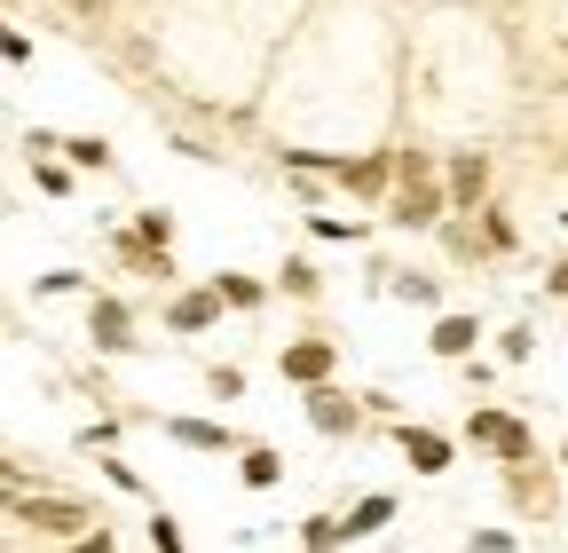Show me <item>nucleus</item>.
<instances>
[{
	"mask_svg": "<svg viewBox=\"0 0 568 553\" xmlns=\"http://www.w3.org/2000/svg\"><path fill=\"white\" fill-rule=\"evenodd\" d=\"M395 514H403V499H395V491H364V499H355V506L339 514V530H347V545H355V537L395 530Z\"/></svg>",
	"mask_w": 568,
	"mask_h": 553,
	"instance_id": "nucleus-14",
	"label": "nucleus"
},
{
	"mask_svg": "<svg viewBox=\"0 0 568 553\" xmlns=\"http://www.w3.org/2000/svg\"><path fill=\"white\" fill-rule=\"evenodd\" d=\"M237 482H245V491H276V482H284V451L245 443V451H237Z\"/></svg>",
	"mask_w": 568,
	"mask_h": 553,
	"instance_id": "nucleus-17",
	"label": "nucleus"
},
{
	"mask_svg": "<svg viewBox=\"0 0 568 553\" xmlns=\"http://www.w3.org/2000/svg\"><path fill=\"white\" fill-rule=\"evenodd\" d=\"M205 285L222 293V309H230V316H261V309L276 301V285H268V276H253V269H213Z\"/></svg>",
	"mask_w": 568,
	"mask_h": 553,
	"instance_id": "nucleus-12",
	"label": "nucleus"
},
{
	"mask_svg": "<svg viewBox=\"0 0 568 553\" xmlns=\"http://www.w3.org/2000/svg\"><path fill=\"white\" fill-rule=\"evenodd\" d=\"M466 443L489 451L497 466H537V435H529L521 411H506V403H474L466 411Z\"/></svg>",
	"mask_w": 568,
	"mask_h": 553,
	"instance_id": "nucleus-2",
	"label": "nucleus"
},
{
	"mask_svg": "<svg viewBox=\"0 0 568 553\" xmlns=\"http://www.w3.org/2000/svg\"><path fill=\"white\" fill-rule=\"evenodd\" d=\"M308 238H316V245H372V222H355V214H324V205H316V214H308Z\"/></svg>",
	"mask_w": 568,
	"mask_h": 553,
	"instance_id": "nucleus-18",
	"label": "nucleus"
},
{
	"mask_svg": "<svg viewBox=\"0 0 568 553\" xmlns=\"http://www.w3.org/2000/svg\"><path fill=\"white\" fill-rule=\"evenodd\" d=\"M55 159H63L71 174H119L111 134H55Z\"/></svg>",
	"mask_w": 568,
	"mask_h": 553,
	"instance_id": "nucleus-13",
	"label": "nucleus"
},
{
	"mask_svg": "<svg viewBox=\"0 0 568 553\" xmlns=\"http://www.w3.org/2000/svg\"><path fill=\"white\" fill-rule=\"evenodd\" d=\"M103 482H111V491H126V499H151V482H142L119 451H103Z\"/></svg>",
	"mask_w": 568,
	"mask_h": 553,
	"instance_id": "nucleus-24",
	"label": "nucleus"
},
{
	"mask_svg": "<svg viewBox=\"0 0 568 553\" xmlns=\"http://www.w3.org/2000/svg\"><path fill=\"white\" fill-rule=\"evenodd\" d=\"M142 530H151V553H190V537H182V522H174V514H151Z\"/></svg>",
	"mask_w": 568,
	"mask_h": 553,
	"instance_id": "nucleus-25",
	"label": "nucleus"
},
{
	"mask_svg": "<svg viewBox=\"0 0 568 553\" xmlns=\"http://www.w3.org/2000/svg\"><path fill=\"white\" fill-rule=\"evenodd\" d=\"M222 316H230V309H222V293H213L205 276H197V285H174V293H166V332H174V340H205Z\"/></svg>",
	"mask_w": 568,
	"mask_h": 553,
	"instance_id": "nucleus-7",
	"label": "nucleus"
},
{
	"mask_svg": "<svg viewBox=\"0 0 568 553\" xmlns=\"http://www.w3.org/2000/svg\"><path fill=\"white\" fill-rule=\"evenodd\" d=\"M63 293H95L88 269H48V276H32V301H63Z\"/></svg>",
	"mask_w": 568,
	"mask_h": 553,
	"instance_id": "nucleus-20",
	"label": "nucleus"
},
{
	"mask_svg": "<svg viewBox=\"0 0 568 553\" xmlns=\"http://www.w3.org/2000/svg\"><path fill=\"white\" fill-rule=\"evenodd\" d=\"M268 285H276L284 301H301V309H316V301H324V269H316L308 253H284V261H276V276H268Z\"/></svg>",
	"mask_w": 568,
	"mask_h": 553,
	"instance_id": "nucleus-15",
	"label": "nucleus"
},
{
	"mask_svg": "<svg viewBox=\"0 0 568 553\" xmlns=\"http://www.w3.org/2000/svg\"><path fill=\"white\" fill-rule=\"evenodd\" d=\"M276 372L293 380V388H324V380H339V340L332 332H293L276 349Z\"/></svg>",
	"mask_w": 568,
	"mask_h": 553,
	"instance_id": "nucleus-5",
	"label": "nucleus"
},
{
	"mask_svg": "<svg viewBox=\"0 0 568 553\" xmlns=\"http://www.w3.org/2000/svg\"><path fill=\"white\" fill-rule=\"evenodd\" d=\"M301 411H308V428L324 435V443H347V435H364V395H347L339 380H324V388H301Z\"/></svg>",
	"mask_w": 568,
	"mask_h": 553,
	"instance_id": "nucleus-3",
	"label": "nucleus"
},
{
	"mask_svg": "<svg viewBox=\"0 0 568 553\" xmlns=\"http://www.w3.org/2000/svg\"><path fill=\"white\" fill-rule=\"evenodd\" d=\"M537 356V324H506L497 332V364H529Z\"/></svg>",
	"mask_w": 568,
	"mask_h": 553,
	"instance_id": "nucleus-23",
	"label": "nucleus"
},
{
	"mask_svg": "<svg viewBox=\"0 0 568 553\" xmlns=\"http://www.w3.org/2000/svg\"><path fill=\"white\" fill-rule=\"evenodd\" d=\"M32 190H40V198H71V190H80V174H71L55 151H40V159H32Z\"/></svg>",
	"mask_w": 568,
	"mask_h": 553,
	"instance_id": "nucleus-19",
	"label": "nucleus"
},
{
	"mask_svg": "<svg viewBox=\"0 0 568 553\" xmlns=\"http://www.w3.org/2000/svg\"><path fill=\"white\" fill-rule=\"evenodd\" d=\"M372 285L395 293L403 309H426V316H443V276H426V269H395V261H372Z\"/></svg>",
	"mask_w": 568,
	"mask_h": 553,
	"instance_id": "nucleus-10",
	"label": "nucleus"
},
{
	"mask_svg": "<svg viewBox=\"0 0 568 553\" xmlns=\"http://www.w3.org/2000/svg\"><path fill=\"white\" fill-rule=\"evenodd\" d=\"M88 349H95V356H142V340H134V301L88 293Z\"/></svg>",
	"mask_w": 568,
	"mask_h": 553,
	"instance_id": "nucleus-6",
	"label": "nucleus"
},
{
	"mask_svg": "<svg viewBox=\"0 0 568 553\" xmlns=\"http://www.w3.org/2000/svg\"><path fill=\"white\" fill-rule=\"evenodd\" d=\"M387 435H395V451L418 466V474H450L458 466V443L443 435V428H418V420H387Z\"/></svg>",
	"mask_w": 568,
	"mask_h": 553,
	"instance_id": "nucleus-8",
	"label": "nucleus"
},
{
	"mask_svg": "<svg viewBox=\"0 0 568 553\" xmlns=\"http://www.w3.org/2000/svg\"><path fill=\"white\" fill-rule=\"evenodd\" d=\"M0 56H9V63H17V72H24V63H32V40H24V32H17L9 17H0Z\"/></svg>",
	"mask_w": 568,
	"mask_h": 553,
	"instance_id": "nucleus-29",
	"label": "nucleus"
},
{
	"mask_svg": "<svg viewBox=\"0 0 568 553\" xmlns=\"http://www.w3.org/2000/svg\"><path fill=\"white\" fill-rule=\"evenodd\" d=\"M560 466H568V443H560Z\"/></svg>",
	"mask_w": 568,
	"mask_h": 553,
	"instance_id": "nucleus-32",
	"label": "nucleus"
},
{
	"mask_svg": "<svg viewBox=\"0 0 568 553\" xmlns=\"http://www.w3.org/2000/svg\"><path fill=\"white\" fill-rule=\"evenodd\" d=\"M182 451H245L237 443V428H222V420H190V411H174V420H159Z\"/></svg>",
	"mask_w": 568,
	"mask_h": 553,
	"instance_id": "nucleus-16",
	"label": "nucleus"
},
{
	"mask_svg": "<svg viewBox=\"0 0 568 553\" xmlns=\"http://www.w3.org/2000/svg\"><path fill=\"white\" fill-rule=\"evenodd\" d=\"M80 443H88V451H111V443H119V420H95V428H80Z\"/></svg>",
	"mask_w": 568,
	"mask_h": 553,
	"instance_id": "nucleus-30",
	"label": "nucleus"
},
{
	"mask_svg": "<svg viewBox=\"0 0 568 553\" xmlns=\"http://www.w3.org/2000/svg\"><path fill=\"white\" fill-rule=\"evenodd\" d=\"M205 388L222 395V403H237V395H245V372H237V364H205Z\"/></svg>",
	"mask_w": 568,
	"mask_h": 553,
	"instance_id": "nucleus-26",
	"label": "nucleus"
},
{
	"mask_svg": "<svg viewBox=\"0 0 568 553\" xmlns=\"http://www.w3.org/2000/svg\"><path fill=\"white\" fill-rule=\"evenodd\" d=\"M545 301H568V261H552V269H545Z\"/></svg>",
	"mask_w": 568,
	"mask_h": 553,
	"instance_id": "nucleus-31",
	"label": "nucleus"
},
{
	"mask_svg": "<svg viewBox=\"0 0 568 553\" xmlns=\"http://www.w3.org/2000/svg\"><path fill=\"white\" fill-rule=\"evenodd\" d=\"M481 332H489V324H481L474 309H443L435 324H426V356H443V364H466V356L481 349Z\"/></svg>",
	"mask_w": 568,
	"mask_h": 553,
	"instance_id": "nucleus-9",
	"label": "nucleus"
},
{
	"mask_svg": "<svg viewBox=\"0 0 568 553\" xmlns=\"http://www.w3.org/2000/svg\"><path fill=\"white\" fill-rule=\"evenodd\" d=\"M111 261H119L126 276H142V285H174V276H182L166 245H142L134 230H111Z\"/></svg>",
	"mask_w": 568,
	"mask_h": 553,
	"instance_id": "nucleus-11",
	"label": "nucleus"
},
{
	"mask_svg": "<svg viewBox=\"0 0 568 553\" xmlns=\"http://www.w3.org/2000/svg\"><path fill=\"white\" fill-rule=\"evenodd\" d=\"M126 230H134L142 245H166V253H174V214H166V205H142V214H134Z\"/></svg>",
	"mask_w": 568,
	"mask_h": 553,
	"instance_id": "nucleus-21",
	"label": "nucleus"
},
{
	"mask_svg": "<svg viewBox=\"0 0 568 553\" xmlns=\"http://www.w3.org/2000/svg\"><path fill=\"white\" fill-rule=\"evenodd\" d=\"M301 545H308V553H339V545H347L339 514H308V522H301Z\"/></svg>",
	"mask_w": 568,
	"mask_h": 553,
	"instance_id": "nucleus-22",
	"label": "nucleus"
},
{
	"mask_svg": "<svg viewBox=\"0 0 568 553\" xmlns=\"http://www.w3.org/2000/svg\"><path fill=\"white\" fill-rule=\"evenodd\" d=\"M466 553H521V537H514V530H474Z\"/></svg>",
	"mask_w": 568,
	"mask_h": 553,
	"instance_id": "nucleus-27",
	"label": "nucleus"
},
{
	"mask_svg": "<svg viewBox=\"0 0 568 553\" xmlns=\"http://www.w3.org/2000/svg\"><path fill=\"white\" fill-rule=\"evenodd\" d=\"M489 182H497V159H489L481 143L443 151V190H450V214H474V205H489Z\"/></svg>",
	"mask_w": 568,
	"mask_h": 553,
	"instance_id": "nucleus-4",
	"label": "nucleus"
},
{
	"mask_svg": "<svg viewBox=\"0 0 568 553\" xmlns=\"http://www.w3.org/2000/svg\"><path fill=\"white\" fill-rule=\"evenodd\" d=\"M379 214H387L395 230H443V222H450L443 159H435V151H418V143H403V151H395V190H387Z\"/></svg>",
	"mask_w": 568,
	"mask_h": 553,
	"instance_id": "nucleus-1",
	"label": "nucleus"
},
{
	"mask_svg": "<svg viewBox=\"0 0 568 553\" xmlns=\"http://www.w3.org/2000/svg\"><path fill=\"white\" fill-rule=\"evenodd\" d=\"M63 553H119V537L95 522V530H80V537H63Z\"/></svg>",
	"mask_w": 568,
	"mask_h": 553,
	"instance_id": "nucleus-28",
	"label": "nucleus"
}]
</instances>
